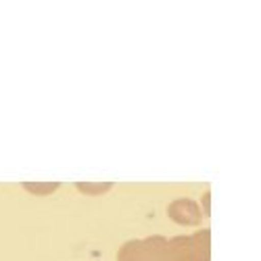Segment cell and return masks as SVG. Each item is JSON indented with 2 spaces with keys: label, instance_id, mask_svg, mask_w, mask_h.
Segmentation results:
<instances>
[{
  "label": "cell",
  "instance_id": "1",
  "mask_svg": "<svg viewBox=\"0 0 261 261\" xmlns=\"http://www.w3.org/2000/svg\"><path fill=\"white\" fill-rule=\"evenodd\" d=\"M169 261H211V232L209 228L192 234H180L167 238Z\"/></svg>",
  "mask_w": 261,
  "mask_h": 261
},
{
  "label": "cell",
  "instance_id": "2",
  "mask_svg": "<svg viewBox=\"0 0 261 261\" xmlns=\"http://www.w3.org/2000/svg\"><path fill=\"white\" fill-rule=\"evenodd\" d=\"M167 259V238L148 236L144 241H127L117 251V261H165Z\"/></svg>",
  "mask_w": 261,
  "mask_h": 261
},
{
  "label": "cell",
  "instance_id": "3",
  "mask_svg": "<svg viewBox=\"0 0 261 261\" xmlns=\"http://www.w3.org/2000/svg\"><path fill=\"white\" fill-rule=\"evenodd\" d=\"M167 215L171 222L180 226H201L203 222V211L197 201L192 199H176L167 205Z\"/></svg>",
  "mask_w": 261,
  "mask_h": 261
},
{
  "label": "cell",
  "instance_id": "4",
  "mask_svg": "<svg viewBox=\"0 0 261 261\" xmlns=\"http://www.w3.org/2000/svg\"><path fill=\"white\" fill-rule=\"evenodd\" d=\"M21 186H23L28 192L36 194V197H46V194L55 192L61 184L59 182H23Z\"/></svg>",
  "mask_w": 261,
  "mask_h": 261
},
{
  "label": "cell",
  "instance_id": "5",
  "mask_svg": "<svg viewBox=\"0 0 261 261\" xmlns=\"http://www.w3.org/2000/svg\"><path fill=\"white\" fill-rule=\"evenodd\" d=\"M80 192L84 194H92V197H96V194H105L113 188V182H77L75 184Z\"/></svg>",
  "mask_w": 261,
  "mask_h": 261
},
{
  "label": "cell",
  "instance_id": "6",
  "mask_svg": "<svg viewBox=\"0 0 261 261\" xmlns=\"http://www.w3.org/2000/svg\"><path fill=\"white\" fill-rule=\"evenodd\" d=\"M209 197H211L209 192H205V194H203V209H201V211H203V213H207V215H209Z\"/></svg>",
  "mask_w": 261,
  "mask_h": 261
},
{
  "label": "cell",
  "instance_id": "7",
  "mask_svg": "<svg viewBox=\"0 0 261 261\" xmlns=\"http://www.w3.org/2000/svg\"><path fill=\"white\" fill-rule=\"evenodd\" d=\"M165 261H169V259H165Z\"/></svg>",
  "mask_w": 261,
  "mask_h": 261
}]
</instances>
